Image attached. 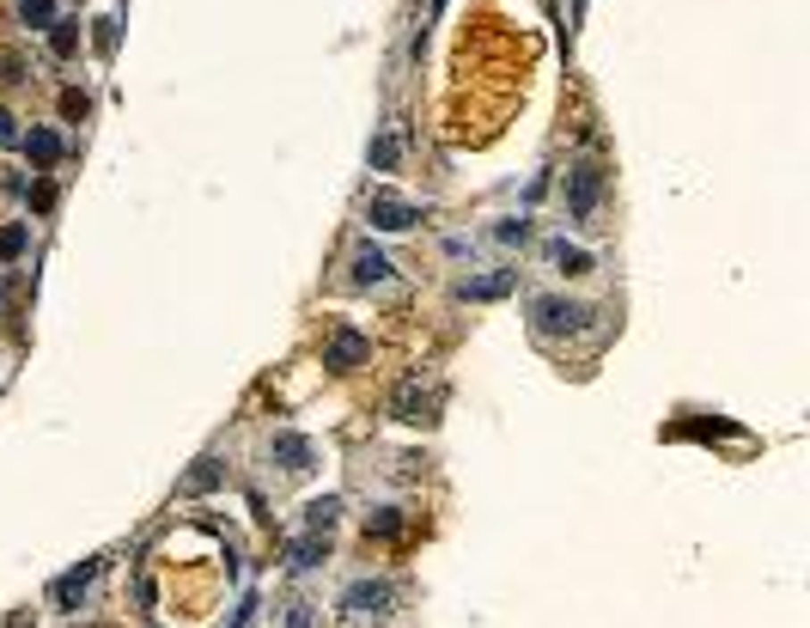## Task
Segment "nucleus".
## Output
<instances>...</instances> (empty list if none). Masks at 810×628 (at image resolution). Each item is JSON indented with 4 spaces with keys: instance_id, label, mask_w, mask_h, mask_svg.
<instances>
[{
    "instance_id": "21",
    "label": "nucleus",
    "mask_w": 810,
    "mask_h": 628,
    "mask_svg": "<svg viewBox=\"0 0 810 628\" xmlns=\"http://www.w3.org/2000/svg\"><path fill=\"white\" fill-rule=\"evenodd\" d=\"M25 250V226H0V256H19Z\"/></svg>"
},
{
    "instance_id": "11",
    "label": "nucleus",
    "mask_w": 810,
    "mask_h": 628,
    "mask_svg": "<svg viewBox=\"0 0 810 628\" xmlns=\"http://www.w3.org/2000/svg\"><path fill=\"white\" fill-rule=\"evenodd\" d=\"M25 153H31L37 165H55V159H62V135H49V129H31V135H25Z\"/></svg>"
},
{
    "instance_id": "22",
    "label": "nucleus",
    "mask_w": 810,
    "mask_h": 628,
    "mask_svg": "<svg viewBox=\"0 0 810 628\" xmlns=\"http://www.w3.org/2000/svg\"><path fill=\"white\" fill-rule=\"evenodd\" d=\"M31 208H37V214L55 208V183H31Z\"/></svg>"
},
{
    "instance_id": "16",
    "label": "nucleus",
    "mask_w": 810,
    "mask_h": 628,
    "mask_svg": "<svg viewBox=\"0 0 810 628\" xmlns=\"http://www.w3.org/2000/svg\"><path fill=\"white\" fill-rule=\"evenodd\" d=\"M19 19L25 25H55V0H19Z\"/></svg>"
},
{
    "instance_id": "14",
    "label": "nucleus",
    "mask_w": 810,
    "mask_h": 628,
    "mask_svg": "<svg viewBox=\"0 0 810 628\" xmlns=\"http://www.w3.org/2000/svg\"><path fill=\"white\" fill-rule=\"evenodd\" d=\"M336 513H341V500H311V507H305V524H311L317 537H330V524H336Z\"/></svg>"
},
{
    "instance_id": "6",
    "label": "nucleus",
    "mask_w": 810,
    "mask_h": 628,
    "mask_svg": "<svg viewBox=\"0 0 810 628\" xmlns=\"http://www.w3.org/2000/svg\"><path fill=\"white\" fill-rule=\"evenodd\" d=\"M390 409H397V421H433V409H439V397H433V390H421V384H403Z\"/></svg>"
},
{
    "instance_id": "5",
    "label": "nucleus",
    "mask_w": 810,
    "mask_h": 628,
    "mask_svg": "<svg viewBox=\"0 0 810 628\" xmlns=\"http://www.w3.org/2000/svg\"><path fill=\"white\" fill-rule=\"evenodd\" d=\"M366 354H372V342L360 336V330H336V336H330V354H323V366H336V373H354Z\"/></svg>"
},
{
    "instance_id": "18",
    "label": "nucleus",
    "mask_w": 810,
    "mask_h": 628,
    "mask_svg": "<svg viewBox=\"0 0 810 628\" xmlns=\"http://www.w3.org/2000/svg\"><path fill=\"white\" fill-rule=\"evenodd\" d=\"M372 165H378V172H390V165H397V140H390V135L372 140Z\"/></svg>"
},
{
    "instance_id": "10",
    "label": "nucleus",
    "mask_w": 810,
    "mask_h": 628,
    "mask_svg": "<svg viewBox=\"0 0 810 628\" xmlns=\"http://www.w3.org/2000/svg\"><path fill=\"white\" fill-rule=\"evenodd\" d=\"M384 275H390L384 250H372V245H360V250H354V281H360V287H372V281H384Z\"/></svg>"
},
{
    "instance_id": "4",
    "label": "nucleus",
    "mask_w": 810,
    "mask_h": 628,
    "mask_svg": "<svg viewBox=\"0 0 810 628\" xmlns=\"http://www.w3.org/2000/svg\"><path fill=\"white\" fill-rule=\"evenodd\" d=\"M366 220L378 226V232H403V226H414V220H421V208H414V202H397V196H372V202H366Z\"/></svg>"
},
{
    "instance_id": "9",
    "label": "nucleus",
    "mask_w": 810,
    "mask_h": 628,
    "mask_svg": "<svg viewBox=\"0 0 810 628\" xmlns=\"http://www.w3.org/2000/svg\"><path fill=\"white\" fill-rule=\"evenodd\" d=\"M274 457H280L287 470H311V440H299V433H274Z\"/></svg>"
},
{
    "instance_id": "23",
    "label": "nucleus",
    "mask_w": 810,
    "mask_h": 628,
    "mask_svg": "<svg viewBox=\"0 0 810 628\" xmlns=\"http://www.w3.org/2000/svg\"><path fill=\"white\" fill-rule=\"evenodd\" d=\"M13 140H19V116H13V110H0V147H13Z\"/></svg>"
},
{
    "instance_id": "15",
    "label": "nucleus",
    "mask_w": 810,
    "mask_h": 628,
    "mask_svg": "<svg viewBox=\"0 0 810 628\" xmlns=\"http://www.w3.org/2000/svg\"><path fill=\"white\" fill-rule=\"evenodd\" d=\"M330 556V543H323V537H317V531H311V537H305V543H293V567H317V561Z\"/></svg>"
},
{
    "instance_id": "17",
    "label": "nucleus",
    "mask_w": 810,
    "mask_h": 628,
    "mask_svg": "<svg viewBox=\"0 0 810 628\" xmlns=\"http://www.w3.org/2000/svg\"><path fill=\"white\" fill-rule=\"evenodd\" d=\"M397 531H403V519H397L390 507H384V513H372V519H366V537H397Z\"/></svg>"
},
{
    "instance_id": "1",
    "label": "nucleus",
    "mask_w": 810,
    "mask_h": 628,
    "mask_svg": "<svg viewBox=\"0 0 810 628\" xmlns=\"http://www.w3.org/2000/svg\"><path fill=\"white\" fill-rule=\"evenodd\" d=\"M591 317H597L591 306L561 299V293H542V299H530V323H537V336H579Z\"/></svg>"
},
{
    "instance_id": "19",
    "label": "nucleus",
    "mask_w": 810,
    "mask_h": 628,
    "mask_svg": "<svg viewBox=\"0 0 810 628\" xmlns=\"http://www.w3.org/2000/svg\"><path fill=\"white\" fill-rule=\"evenodd\" d=\"M86 110H92V98H86V92H62V116L86 122Z\"/></svg>"
},
{
    "instance_id": "7",
    "label": "nucleus",
    "mask_w": 810,
    "mask_h": 628,
    "mask_svg": "<svg viewBox=\"0 0 810 628\" xmlns=\"http://www.w3.org/2000/svg\"><path fill=\"white\" fill-rule=\"evenodd\" d=\"M92 574H98V561H86V567H73V574H62V580H55V610H73V604H79V598H86V586H92Z\"/></svg>"
},
{
    "instance_id": "2",
    "label": "nucleus",
    "mask_w": 810,
    "mask_h": 628,
    "mask_svg": "<svg viewBox=\"0 0 810 628\" xmlns=\"http://www.w3.org/2000/svg\"><path fill=\"white\" fill-rule=\"evenodd\" d=\"M597 196H604V172H597V165H573V172H567V208H573V220H591V214H597Z\"/></svg>"
},
{
    "instance_id": "8",
    "label": "nucleus",
    "mask_w": 810,
    "mask_h": 628,
    "mask_svg": "<svg viewBox=\"0 0 810 628\" xmlns=\"http://www.w3.org/2000/svg\"><path fill=\"white\" fill-rule=\"evenodd\" d=\"M548 263H555L561 275H591V256H585L579 245H567V239H555V245H548Z\"/></svg>"
},
{
    "instance_id": "20",
    "label": "nucleus",
    "mask_w": 810,
    "mask_h": 628,
    "mask_svg": "<svg viewBox=\"0 0 810 628\" xmlns=\"http://www.w3.org/2000/svg\"><path fill=\"white\" fill-rule=\"evenodd\" d=\"M49 43H55V55H73V49H79V31H73V25H55Z\"/></svg>"
},
{
    "instance_id": "3",
    "label": "nucleus",
    "mask_w": 810,
    "mask_h": 628,
    "mask_svg": "<svg viewBox=\"0 0 810 628\" xmlns=\"http://www.w3.org/2000/svg\"><path fill=\"white\" fill-rule=\"evenodd\" d=\"M341 610L360 616V623H366V616H390V586H384V580H360L354 592L341 598Z\"/></svg>"
},
{
    "instance_id": "13",
    "label": "nucleus",
    "mask_w": 810,
    "mask_h": 628,
    "mask_svg": "<svg viewBox=\"0 0 810 628\" xmlns=\"http://www.w3.org/2000/svg\"><path fill=\"white\" fill-rule=\"evenodd\" d=\"M512 287V269H500V275H481V281H463V299H500Z\"/></svg>"
},
{
    "instance_id": "12",
    "label": "nucleus",
    "mask_w": 810,
    "mask_h": 628,
    "mask_svg": "<svg viewBox=\"0 0 810 628\" xmlns=\"http://www.w3.org/2000/svg\"><path fill=\"white\" fill-rule=\"evenodd\" d=\"M220 476H226V464H213V457H202V464H196V470L183 476V494H207L213 482H220Z\"/></svg>"
}]
</instances>
